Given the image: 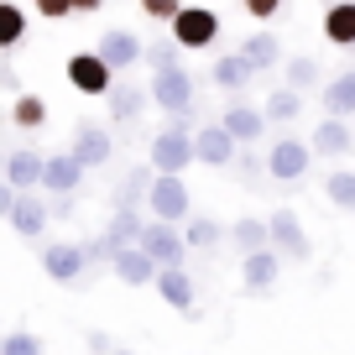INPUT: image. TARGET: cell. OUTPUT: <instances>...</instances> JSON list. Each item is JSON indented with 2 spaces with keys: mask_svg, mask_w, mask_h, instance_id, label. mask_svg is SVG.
<instances>
[{
  "mask_svg": "<svg viewBox=\"0 0 355 355\" xmlns=\"http://www.w3.org/2000/svg\"><path fill=\"white\" fill-rule=\"evenodd\" d=\"M146 162L157 167V173H183L189 162H199V146H193V131L183 121L162 125V131L152 136V152H146Z\"/></svg>",
  "mask_w": 355,
  "mask_h": 355,
  "instance_id": "6da1fadb",
  "label": "cell"
},
{
  "mask_svg": "<svg viewBox=\"0 0 355 355\" xmlns=\"http://www.w3.org/2000/svg\"><path fill=\"white\" fill-rule=\"evenodd\" d=\"M152 105L157 110H167L178 121V115H193V73L183 63H173V68H152Z\"/></svg>",
  "mask_w": 355,
  "mask_h": 355,
  "instance_id": "7a4b0ae2",
  "label": "cell"
},
{
  "mask_svg": "<svg viewBox=\"0 0 355 355\" xmlns=\"http://www.w3.org/2000/svg\"><path fill=\"white\" fill-rule=\"evenodd\" d=\"M146 209H152V220L189 225V220H193V199H189V183H183V173H157Z\"/></svg>",
  "mask_w": 355,
  "mask_h": 355,
  "instance_id": "3957f363",
  "label": "cell"
},
{
  "mask_svg": "<svg viewBox=\"0 0 355 355\" xmlns=\"http://www.w3.org/2000/svg\"><path fill=\"white\" fill-rule=\"evenodd\" d=\"M89 266H94L89 261V245H78V241H47L42 245V272L58 282V288H73Z\"/></svg>",
  "mask_w": 355,
  "mask_h": 355,
  "instance_id": "277c9868",
  "label": "cell"
},
{
  "mask_svg": "<svg viewBox=\"0 0 355 355\" xmlns=\"http://www.w3.org/2000/svg\"><path fill=\"white\" fill-rule=\"evenodd\" d=\"M141 251L152 256L157 266H183L193 245H189V235L178 230L173 220H146V230H141Z\"/></svg>",
  "mask_w": 355,
  "mask_h": 355,
  "instance_id": "5b68a950",
  "label": "cell"
},
{
  "mask_svg": "<svg viewBox=\"0 0 355 355\" xmlns=\"http://www.w3.org/2000/svg\"><path fill=\"white\" fill-rule=\"evenodd\" d=\"M313 141H298V136H277L272 141V152H266V173L277 178V183H303V173H309L313 162Z\"/></svg>",
  "mask_w": 355,
  "mask_h": 355,
  "instance_id": "8992f818",
  "label": "cell"
},
{
  "mask_svg": "<svg viewBox=\"0 0 355 355\" xmlns=\"http://www.w3.org/2000/svg\"><path fill=\"white\" fill-rule=\"evenodd\" d=\"M63 73H68V84H73L78 94H89V100H105V94L115 89V68L105 63L100 53H73Z\"/></svg>",
  "mask_w": 355,
  "mask_h": 355,
  "instance_id": "52a82bcc",
  "label": "cell"
},
{
  "mask_svg": "<svg viewBox=\"0 0 355 355\" xmlns=\"http://www.w3.org/2000/svg\"><path fill=\"white\" fill-rule=\"evenodd\" d=\"M220 26H225V21L209 11V6H183V11L167 21V32H173L183 47H209L214 37H220Z\"/></svg>",
  "mask_w": 355,
  "mask_h": 355,
  "instance_id": "ba28073f",
  "label": "cell"
},
{
  "mask_svg": "<svg viewBox=\"0 0 355 355\" xmlns=\"http://www.w3.org/2000/svg\"><path fill=\"white\" fill-rule=\"evenodd\" d=\"M266 225H272V245H277L288 261H309L313 256V241H309V230H303V220L293 209H272Z\"/></svg>",
  "mask_w": 355,
  "mask_h": 355,
  "instance_id": "9c48e42d",
  "label": "cell"
},
{
  "mask_svg": "<svg viewBox=\"0 0 355 355\" xmlns=\"http://www.w3.org/2000/svg\"><path fill=\"white\" fill-rule=\"evenodd\" d=\"M282 261H288V256H282L277 245H261V251H251V256L241 261L245 293H272V288H277V277H282Z\"/></svg>",
  "mask_w": 355,
  "mask_h": 355,
  "instance_id": "30bf717a",
  "label": "cell"
},
{
  "mask_svg": "<svg viewBox=\"0 0 355 355\" xmlns=\"http://www.w3.org/2000/svg\"><path fill=\"white\" fill-rule=\"evenodd\" d=\"M94 53H100L105 63L115 68V73H125V68H136V63L146 58V42H141L136 32H125V26H110V32L94 42Z\"/></svg>",
  "mask_w": 355,
  "mask_h": 355,
  "instance_id": "8fae6325",
  "label": "cell"
},
{
  "mask_svg": "<svg viewBox=\"0 0 355 355\" xmlns=\"http://www.w3.org/2000/svg\"><path fill=\"white\" fill-rule=\"evenodd\" d=\"M313 152L319 157H329V162H340V157H350L355 152V125L345 121V115H324L319 125H313Z\"/></svg>",
  "mask_w": 355,
  "mask_h": 355,
  "instance_id": "7c38bea8",
  "label": "cell"
},
{
  "mask_svg": "<svg viewBox=\"0 0 355 355\" xmlns=\"http://www.w3.org/2000/svg\"><path fill=\"white\" fill-rule=\"evenodd\" d=\"M193 146H199V162L204 167H230L235 162V152H241V141L230 136V125H204L199 136H193Z\"/></svg>",
  "mask_w": 355,
  "mask_h": 355,
  "instance_id": "4fadbf2b",
  "label": "cell"
},
{
  "mask_svg": "<svg viewBox=\"0 0 355 355\" xmlns=\"http://www.w3.org/2000/svg\"><path fill=\"white\" fill-rule=\"evenodd\" d=\"M110 152H115V141H110L105 125L78 121V131H73V157H78V162H84V167H105V162H110Z\"/></svg>",
  "mask_w": 355,
  "mask_h": 355,
  "instance_id": "5bb4252c",
  "label": "cell"
},
{
  "mask_svg": "<svg viewBox=\"0 0 355 355\" xmlns=\"http://www.w3.org/2000/svg\"><path fill=\"white\" fill-rule=\"evenodd\" d=\"M84 173H89V167L78 162L73 152H53V157H47V173H42V189L47 193H78Z\"/></svg>",
  "mask_w": 355,
  "mask_h": 355,
  "instance_id": "9a60e30c",
  "label": "cell"
},
{
  "mask_svg": "<svg viewBox=\"0 0 355 355\" xmlns=\"http://www.w3.org/2000/svg\"><path fill=\"white\" fill-rule=\"evenodd\" d=\"M6 220H11V230L21 235V241H32V235H42V230H47V204L37 199L32 189H21V193H16V204H11V214H6Z\"/></svg>",
  "mask_w": 355,
  "mask_h": 355,
  "instance_id": "2e32d148",
  "label": "cell"
},
{
  "mask_svg": "<svg viewBox=\"0 0 355 355\" xmlns=\"http://www.w3.org/2000/svg\"><path fill=\"white\" fill-rule=\"evenodd\" d=\"M152 288L162 293V303H167V309L193 313V277H189V266H162Z\"/></svg>",
  "mask_w": 355,
  "mask_h": 355,
  "instance_id": "e0dca14e",
  "label": "cell"
},
{
  "mask_svg": "<svg viewBox=\"0 0 355 355\" xmlns=\"http://www.w3.org/2000/svg\"><path fill=\"white\" fill-rule=\"evenodd\" d=\"M220 121L230 125V136H235V141H241V146L261 141V131H266V125H272V121H266V110H251V105H245V100H230V105H225V115H220Z\"/></svg>",
  "mask_w": 355,
  "mask_h": 355,
  "instance_id": "ac0fdd59",
  "label": "cell"
},
{
  "mask_svg": "<svg viewBox=\"0 0 355 355\" xmlns=\"http://www.w3.org/2000/svg\"><path fill=\"white\" fill-rule=\"evenodd\" d=\"M110 272L125 282V288H146V282H157V272H162V266H157L141 245H125V251L110 261Z\"/></svg>",
  "mask_w": 355,
  "mask_h": 355,
  "instance_id": "d6986e66",
  "label": "cell"
},
{
  "mask_svg": "<svg viewBox=\"0 0 355 355\" xmlns=\"http://www.w3.org/2000/svg\"><path fill=\"white\" fill-rule=\"evenodd\" d=\"M42 173H47V157L26 152V146H16V152L6 157V183H11V189H42Z\"/></svg>",
  "mask_w": 355,
  "mask_h": 355,
  "instance_id": "ffe728a7",
  "label": "cell"
},
{
  "mask_svg": "<svg viewBox=\"0 0 355 355\" xmlns=\"http://www.w3.org/2000/svg\"><path fill=\"white\" fill-rule=\"evenodd\" d=\"M241 53H245V63H251L256 73H272V68H282V37L277 32H251L241 42Z\"/></svg>",
  "mask_w": 355,
  "mask_h": 355,
  "instance_id": "44dd1931",
  "label": "cell"
},
{
  "mask_svg": "<svg viewBox=\"0 0 355 355\" xmlns=\"http://www.w3.org/2000/svg\"><path fill=\"white\" fill-rule=\"evenodd\" d=\"M209 78H214V89H225V94H241V89L256 78V68L245 63V53H225V58H214Z\"/></svg>",
  "mask_w": 355,
  "mask_h": 355,
  "instance_id": "7402d4cb",
  "label": "cell"
},
{
  "mask_svg": "<svg viewBox=\"0 0 355 355\" xmlns=\"http://www.w3.org/2000/svg\"><path fill=\"white\" fill-rule=\"evenodd\" d=\"M141 230H146L141 209H115V214H110V225H105V245L121 256L125 245H141Z\"/></svg>",
  "mask_w": 355,
  "mask_h": 355,
  "instance_id": "603a6c76",
  "label": "cell"
},
{
  "mask_svg": "<svg viewBox=\"0 0 355 355\" xmlns=\"http://www.w3.org/2000/svg\"><path fill=\"white\" fill-rule=\"evenodd\" d=\"M152 183H157V167H136V173L121 178V189H115V209H141L146 199H152Z\"/></svg>",
  "mask_w": 355,
  "mask_h": 355,
  "instance_id": "cb8c5ba5",
  "label": "cell"
},
{
  "mask_svg": "<svg viewBox=\"0 0 355 355\" xmlns=\"http://www.w3.org/2000/svg\"><path fill=\"white\" fill-rule=\"evenodd\" d=\"M324 42L355 47V0H334L329 11H324Z\"/></svg>",
  "mask_w": 355,
  "mask_h": 355,
  "instance_id": "d4e9b609",
  "label": "cell"
},
{
  "mask_svg": "<svg viewBox=\"0 0 355 355\" xmlns=\"http://www.w3.org/2000/svg\"><path fill=\"white\" fill-rule=\"evenodd\" d=\"M324 110L355 121V68H340V73L324 84Z\"/></svg>",
  "mask_w": 355,
  "mask_h": 355,
  "instance_id": "484cf974",
  "label": "cell"
},
{
  "mask_svg": "<svg viewBox=\"0 0 355 355\" xmlns=\"http://www.w3.org/2000/svg\"><path fill=\"white\" fill-rule=\"evenodd\" d=\"M230 245H235L241 256L261 251V245H272V225H266V220H256V214H241V220L230 225Z\"/></svg>",
  "mask_w": 355,
  "mask_h": 355,
  "instance_id": "4316f807",
  "label": "cell"
},
{
  "mask_svg": "<svg viewBox=\"0 0 355 355\" xmlns=\"http://www.w3.org/2000/svg\"><path fill=\"white\" fill-rule=\"evenodd\" d=\"M183 235H189V245H193V251H214V245H225V241H230V225H220L214 214H193V220L183 225Z\"/></svg>",
  "mask_w": 355,
  "mask_h": 355,
  "instance_id": "83f0119b",
  "label": "cell"
},
{
  "mask_svg": "<svg viewBox=\"0 0 355 355\" xmlns=\"http://www.w3.org/2000/svg\"><path fill=\"white\" fill-rule=\"evenodd\" d=\"M261 110H266V121H272V125H288V121H298V115H303V94H298L293 84H282V89H272V94H266Z\"/></svg>",
  "mask_w": 355,
  "mask_h": 355,
  "instance_id": "f1b7e54d",
  "label": "cell"
},
{
  "mask_svg": "<svg viewBox=\"0 0 355 355\" xmlns=\"http://www.w3.org/2000/svg\"><path fill=\"white\" fill-rule=\"evenodd\" d=\"M105 100H110V115H115V121H136V115L146 110V100H152V89H136V84H115L110 94H105Z\"/></svg>",
  "mask_w": 355,
  "mask_h": 355,
  "instance_id": "f546056e",
  "label": "cell"
},
{
  "mask_svg": "<svg viewBox=\"0 0 355 355\" xmlns=\"http://www.w3.org/2000/svg\"><path fill=\"white\" fill-rule=\"evenodd\" d=\"M47 110H53V105H47L42 94H16V105H11V121L21 125V131H37V125L47 121Z\"/></svg>",
  "mask_w": 355,
  "mask_h": 355,
  "instance_id": "4dcf8cb0",
  "label": "cell"
},
{
  "mask_svg": "<svg viewBox=\"0 0 355 355\" xmlns=\"http://www.w3.org/2000/svg\"><path fill=\"white\" fill-rule=\"evenodd\" d=\"M324 193H329V204H334V209L355 214V173H350V167H334V173H329V183H324Z\"/></svg>",
  "mask_w": 355,
  "mask_h": 355,
  "instance_id": "1f68e13d",
  "label": "cell"
},
{
  "mask_svg": "<svg viewBox=\"0 0 355 355\" xmlns=\"http://www.w3.org/2000/svg\"><path fill=\"white\" fill-rule=\"evenodd\" d=\"M21 37H26V16H21V6L6 0V6H0V47H16Z\"/></svg>",
  "mask_w": 355,
  "mask_h": 355,
  "instance_id": "d6a6232c",
  "label": "cell"
},
{
  "mask_svg": "<svg viewBox=\"0 0 355 355\" xmlns=\"http://www.w3.org/2000/svg\"><path fill=\"white\" fill-rule=\"evenodd\" d=\"M0 355H47V345L37 340L32 329H11L6 340H0Z\"/></svg>",
  "mask_w": 355,
  "mask_h": 355,
  "instance_id": "836d02e7",
  "label": "cell"
},
{
  "mask_svg": "<svg viewBox=\"0 0 355 355\" xmlns=\"http://www.w3.org/2000/svg\"><path fill=\"white\" fill-rule=\"evenodd\" d=\"M288 84L298 89V94L319 89V63H313V58H293V63H288Z\"/></svg>",
  "mask_w": 355,
  "mask_h": 355,
  "instance_id": "e575fe53",
  "label": "cell"
},
{
  "mask_svg": "<svg viewBox=\"0 0 355 355\" xmlns=\"http://www.w3.org/2000/svg\"><path fill=\"white\" fill-rule=\"evenodd\" d=\"M178 53H183V42H178V37H167V42H152V47H146V63H152V68H173Z\"/></svg>",
  "mask_w": 355,
  "mask_h": 355,
  "instance_id": "d590c367",
  "label": "cell"
},
{
  "mask_svg": "<svg viewBox=\"0 0 355 355\" xmlns=\"http://www.w3.org/2000/svg\"><path fill=\"white\" fill-rule=\"evenodd\" d=\"M141 11L152 16V21H173V16L183 11V0H141Z\"/></svg>",
  "mask_w": 355,
  "mask_h": 355,
  "instance_id": "8d00e7d4",
  "label": "cell"
},
{
  "mask_svg": "<svg viewBox=\"0 0 355 355\" xmlns=\"http://www.w3.org/2000/svg\"><path fill=\"white\" fill-rule=\"evenodd\" d=\"M37 16H47V21H63V16H78L73 0H37Z\"/></svg>",
  "mask_w": 355,
  "mask_h": 355,
  "instance_id": "74e56055",
  "label": "cell"
},
{
  "mask_svg": "<svg viewBox=\"0 0 355 355\" xmlns=\"http://www.w3.org/2000/svg\"><path fill=\"white\" fill-rule=\"evenodd\" d=\"M245 16H256V21H272V16L282 11V0H241Z\"/></svg>",
  "mask_w": 355,
  "mask_h": 355,
  "instance_id": "f35d334b",
  "label": "cell"
},
{
  "mask_svg": "<svg viewBox=\"0 0 355 355\" xmlns=\"http://www.w3.org/2000/svg\"><path fill=\"white\" fill-rule=\"evenodd\" d=\"M235 167H241V178H256V173H266V162H256L251 152H245V157H235Z\"/></svg>",
  "mask_w": 355,
  "mask_h": 355,
  "instance_id": "ab89813d",
  "label": "cell"
},
{
  "mask_svg": "<svg viewBox=\"0 0 355 355\" xmlns=\"http://www.w3.org/2000/svg\"><path fill=\"white\" fill-rule=\"evenodd\" d=\"M89 350H94V355H110L115 345H110V334H100V329H94V334H89Z\"/></svg>",
  "mask_w": 355,
  "mask_h": 355,
  "instance_id": "60d3db41",
  "label": "cell"
},
{
  "mask_svg": "<svg viewBox=\"0 0 355 355\" xmlns=\"http://www.w3.org/2000/svg\"><path fill=\"white\" fill-rule=\"evenodd\" d=\"M100 6H105V0H73V11H78V16H94Z\"/></svg>",
  "mask_w": 355,
  "mask_h": 355,
  "instance_id": "b9f144b4",
  "label": "cell"
},
{
  "mask_svg": "<svg viewBox=\"0 0 355 355\" xmlns=\"http://www.w3.org/2000/svg\"><path fill=\"white\" fill-rule=\"evenodd\" d=\"M110 355H136V350H110Z\"/></svg>",
  "mask_w": 355,
  "mask_h": 355,
  "instance_id": "7bdbcfd3",
  "label": "cell"
}]
</instances>
